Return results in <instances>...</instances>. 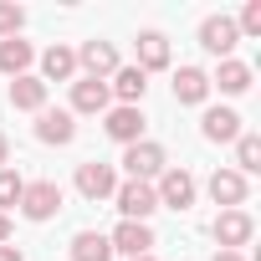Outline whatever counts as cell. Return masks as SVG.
<instances>
[{
  "mask_svg": "<svg viewBox=\"0 0 261 261\" xmlns=\"http://www.w3.org/2000/svg\"><path fill=\"white\" fill-rule=\"evenodd\" d=\"M118 67H123V62H118V46H113V41H82V46H77V72H82V77L108 82Z\"/></svg>",
  "mask_w": 261,
  "mask_h": 261,
  "instance_id": "1",
  "label": "cell"
},
{
  "mask_svg": "<svg viewBox=\"0 0 261 261\" xmlns=\"http://www.w3.org/2000/svg\"><path fill=\"white\" fill-rule=\"evenodd\" d=\"M113 190H118V169L113 164H102V159H87V164H77V195L82 200H113Z\"/></svg>",
  "mask_w": 261,
  "mask_h": 261,
  "instance_id": "2",
  "label": "cell"
},
{
  "mask_svg": "<svg viewBox=\"0 0 261 261\" xmlns=\"http://www.w3.org/2000/svg\"><path fill=\"white\" fill-rule=\"evenodd\" d=\"M154 200H159V210H190L195 205V174L190 169H164L159 185H154Z\"/></svg>",
  "mask_w": 261,
  "mask_h": 261,
  "instance_id": "3",
  "label": "cell"
},
{
  "mask_svg": "<svg viewBox=\"0 0 261 261\" xmlns=\"http://www.w3.org/2000/svg\"><path fill=\"white\" fill-rule=\"evenodd\" d=\"M57 210H62V185L57 179H31L21 190V215L26 220H51Z\"/></svg>",
  "mask_w": 261,
  "mask_h": 261,
  "instance_id": "4",
  "label": "cell"
},
{
  "mask_svg": "<svg viewBox=\"0 0 261 261\" xmlns=\"http://www.w3.org/2000/svg\"><path fill=\"white\" fill-rule=\"evenodd\" d=\"M123 169H128V179L149 185V179H159V174H164V149H159V144H149V139L128 144V149H123Z\"/></svg>",
  "mask_w": 261,
  "mask_h": 261,
  "instance_id": "5",
  "label": "cell"
},
{
  "mask_svg": "<svg viewBox=\"0 0 261 261\" xmlns=\"http://www.w3.org/2000/svg\"><path fill=\"white\" fill-rule=\"evenodd\" d=\"M210 230H215V246H220V251H241V246H251V236H256V220H251L246 210H220Z\"/></svg>",
  "mask_w": 261,
  "mask_h": 261,
  "instance_id": "6",
  "label": "cell"
},
{
  "mask_svg": "<svg viewBox=\"0 0 261 261\" xmlns=\"http://www.w3.org/2000/svg\"><path fill=\"white\" fill-rule=\"evenodd\" d=\"M113 200H118L123 220H144V225H149V215L159 210V200H154V185H139V179H123V185L113 190Z\"/></svg>",
  "mask_w": 261,
  "mask_h": 261,
  "instance_id": "7",
  "label": "cell"
},
{
  "mask_svg": "<svg viewBox=\"0 0 261 261\" xmlns=\"http://www.w3.org/2000/svg\"><path fill=\"white\" fill-rule=\"evenodd\" d=\"M113 251H123L128 261H139V256H154V230L144 220H118V230L108 236Z\"/></svg>",
  "mask_w": 261,
  "mask_h": 261,
  "instance_id": "8",
  "label": "cell"
},
{
  "mask_svg": "<svg viewBox=\"0 0 261 261\" xmlns=\"http://www.w3.org/2000/svg\"><path fill=\"white\" fill-rule=\"evenodd\" d=\"M236 41H241V31H236L230 16H205V21H200V46H205L210 57L225 62V57L236 51Z\"/></svg>",
  "mask_w": 261,
  "mask_h": 261,
  "instance_id": "9",
  "label": "cell"
},
{
  "mask_svg": "<svg viewBox=\"0 0 261 261\" xmlns=\"http://www.w3.org/2000/svg\"><path fill=\"white\" fill-rule=\"evenodd\" d=\"M36 139H41V144H57V149L72 144V139H77V118H72L67 108H41V113H36Z\"/></svg>",
  "mask_w": 261,
  "mask_h": 261,
  "instance_id": "10",
  "label": "cell"
},
{
  "mask_svg": "<svg viewBox=\"0 0 261 261\" xmlns=\"http://www.w3.org/2000/svg\"><path fill=\"white\" fill-rule=\"evenodd\" d=\"M102 118H108V123H102V128H108V139H118L123 149L144 139V108H123V102H118V108H108Z\"/></svg>",
  "mask_w": 261,
  "mask_h": 261,
  "instance_id": "11",
  "label": "cell"
},
{
  "mask_svg": "<svg viewBox=\"0 0 261 261\" xmlns=\"http://www.w3.org/2000/svg\"><path fill=\"white\" fill-rule=\"evenodd\" d=\"M200 134H205L210 144H236V139H241V113H236V108H205Z\"/></svg>",
  "mask_w": 261,
  "mask_h": 261,
  "instance_id": "12",
  "label": "cell"
},
{
  "mask_svg": "<svg viewBox=\"0 0 261 261\" xmlns=\"http://www.w3.org/2000/svg\"><path fill=\"white\" fill-rule=\"evenodd\" d=\"M113 108V92H108V82H92V77H82V82H72V118L77 113H108Z\"/></svg>",
  "mask_w": 261,
  "mask_h": 261,
  "instance_id": "13",
  "label": "cell"
},
{
  "mask_svg": "<svg viewBox=\"0 0 261 261\" xmlns=\"http://www.w3.org/2000/svg\"><path fill=\"white\" fill-rule=\"evenodd\" d=\"M108 92H113L123 108H139V102H144V92H149V77H144L139 67H118V72L108 77Z\"/></svg>",
  "mask_w": 261,
  "mask_h": 261,
  "instance_id": "14",
  "label": "cell"
},
{
  "mask_svg": "<svg viewBox=\"0 0 261 261\" xmlns=\"http://www.w3.org/2000/svg\"><path fill=\"white\" fill-rule=\"evenodd\" d=\"M72 77H77V51L62 46V41L46 46V51H41V82L51 87V82H72Z\"/></svg>",
  "mask_w": 261,
  "mask_h": 261,
  "instance_id": "15",
  "label": "cell"
},
{
  "mask_svg": "<svg viewBox=\"0 0 261 261\" xmlns=\"http://www.w3.org/2000/svg\"><path fill=\"white\" fill-rule=\"evenodd\" d=\"M246 190H251V185H246L236 169H215V174H210V200L225 205V210H241V205H246Z\"/></svg>",
  "mask_w": 261,
  "mask_h": 261,
  "instance_id": "16",
  "label": "cell"
},
{
  "mask_svg": "<svg viewBox=\"0 0 261 261\" xmlns=\"http://www.w3.org/2000/svg\"><path fill=\"white\" fill-rule=\"evenodd\" d=\"M205 97H210V77H205L200 67H179V72H174V102L200 108Z\"/></svg>",
  "mask_w": 261,
  "mask_h": 261,
  "instance_id": "17",
  "label": "cell"
},
{
  "mask_svg": "<svg viewBox=\"0 0 261 261\" xmlns=\"http://www.w3.org/2000/svg\"><path fill=\"white\" fill-rule=\"evenodd\" d=\"M134 67H139L144 77L169 67V41H164V31H144V36H139V62H134Z\"/></svg>",
  "mask_w": 261,
  "mask_h": 261,
  "instance_id": "18",
  "label": "cell"
},
{
  "mask_svg": "<svg viewBox=\"0 0 261 261\" xmlns=\"http://www.w3.org/2000/svg\"><path fill=\"white\" fill-rule=\"evenodd\" d=\"M11 108H16V113H41V108H46V82L31 77V72L16 77V82H11Z\"/></svg>",
  "mask_w": 261,
  "mask_h": 261,
  "instance_id": "19",
  "label": "cell"
},
{
  "mask_svg": "<svg viewBox=\"0 0 261 261\" xmlns=\"http://www.w3.org/2000/svg\"><path fill=\"white\" fill-rule=\"evenodd\" d=\"M210 87H220L225 97H241V92L251 87V67H246V62H236V57H225V62H220V72L210 77Z\"/></svg>",
  "mask_w": 261,
  "mask_h": 261,
  "instance_id": "20",
  "label": "cell"
},
{
  "mask_svg": "<svg viewBox=\"0 0 261 261\" xmlns=\"http://www.w3.org/2000/svg\"><path fill=\"white\" fill-rule=\"evenodd\" d=\"M31 62H36L31 41H21V36L0 41V72H6V77H26V67H31Z\"/></svg>",
  "mask_w": 261,
  "mask_h": 261,
  "instance_id": "21",
  "label": "cell"
},
{
  "mask_svg": "<svg viewBox=\"0 0 261 261\" xmlns=\"http://www.w3.org/2000/svg\"><path fill=\"white\" fill-rule=\"evenodd\" d=\"M72 261H113V246L102 230H77L72 236Z\"/></svg>",
  "mask_w": 261,
  "mask_h": 261,
  "instance_id": "22",
  "label": "cell"
},
{
  "mask_svg": "<svg viewBox=\"0 0 261 261\" xmlns=\"http://www.w3.org/2000/svg\"><path fill=\"white\" fill-rule=\"evenodd\" d=\"M261 169V139L256 134H241L236 139V174L246 179V174H256Z\"/></svg>",
  "mask_w": 261,
  "mask_h": 261,
  "instance_id": "23",
  "label": "cell"
},
{
  "mask_svg": "<svg viewBox=\"0 0 261 261\" xmlns=\"http://www.w3.org/2000/svg\"><path fill=\"white\" fill-rule=\"evenodd\" d=\"M21 26H26V11L16 6V0H0V41L21 36Z\"/></svg>",
  "mask_w": 261,
  "mask_h": 261,
  "instance_id": "24",
  "label": "cell"
},
{
  "mask_svg": "<svg viewBox=\"0 0 261 261\" xmlns=\"http://www.w3.org/2000/svg\"><path fill=\"white\" fill-rule=\"evenodd\" d=\"M21 190H26V179L16 169H0V215H6L11 205H21Z\"/></svg>",
  "mask_w": 261,
  "mask_h": 261,
  "instance_id": "25",
  "label": "cell"
},
{
  "mask_svg": "<svg viewBox=\"0 0 261 261\" xmlns=\"http://www.w3.org/2000/svg\"><path fill=\"white\" fill-rule=\"evenodd\" d=\"M236 31H241V36H261V0H246V11H241Z\"/></svg>",
  "mask_w": 261,
  "mask_h": 261,
  "instance_id": "26",
  "label": "cell"
},
{
  "mask_svg": "<svg viewBox=\"0 0 261 261\" xmlns=\"http://www.w3.org/2000/svg\"><path fill=\"white\" fill-rule=\"evenodd\" d=\"M0 261H26V256H21V246H11V241H6V246H0Z\"/></svg>",
  "mask_w": 261,
  "mask_h": 261,
  "instance_id": "27",
  "label": "cell"
},
{
  "mask_svg": "<svg viewBox=\"0 0 261 261\" xmlns=\"http://www.w3.org/2000/svg\"><path fill=\"white\" fill-rule=\"evenodd\" d=\"M6 164H11V139L0 134V169H6Z\"/></svg>",
  "mask_w": 261,
  "mask_h": 261,
  "instance_id": "28",
  "label": "cell"
},
{
  "mask_svg": "<svg viewBox=\"0 0 261 261\" xmlns=\"http://www.w3.org/2000/svg\"><path fill=\"white\" fill-rule=\"evenodd\" d=\"M11 241V215H0V246Z\"/></svg>",
  "mask_w": 261,
  "mask_h": 261,
  "instance_id": "29",
  "label": "cell"
},
{
  "mask_svg": "<svg viewBox=\"0 0 261 261\" xmlns=\"http://www.w3.org/2000/svg\"><path fill=\"white\" fill-rule=\"evenodd\" d=\"M215 261H246L241 251H215Z\"/></svg>",
  "mask_w": 261,
  "mask_h": 261,
  "instance_id": "30",
  "label": "cell"
},
{
  "mask_svg": "<svg viewBox=\"0 0 261 261\" xmlns=\"http://www.w3.org/2000/svg\"><path fill=\"white\" fill-rule=\"evenodd\" d=\"M139 261H159V256H139Z\"/></svg>",
  "mask_w": 261,
  "mask_h": 261,
  "instance_id": "31",
  "label": "cell"
}]
</instances>
